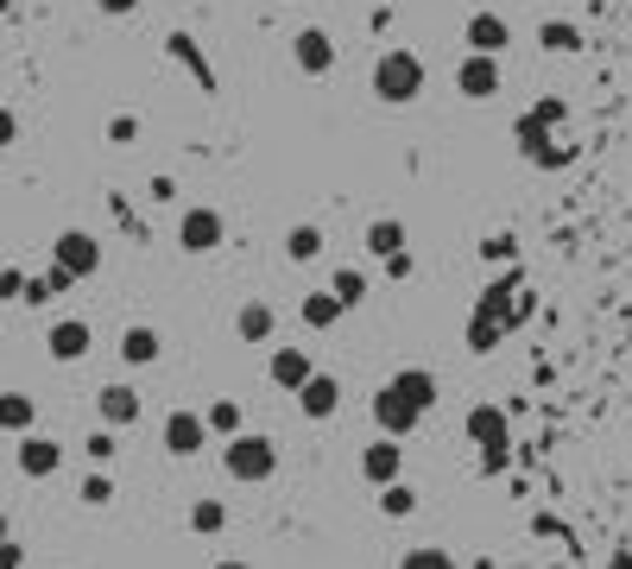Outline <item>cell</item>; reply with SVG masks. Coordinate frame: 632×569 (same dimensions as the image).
<instances>
[{"instance_id": "obj_19", "label": "cell", "mask_w": 632, "mask_h": 569, "mask_svg": "<svg viewBox=\"0 0 632 569\" xmlns=\"http://www.w3.org/2000/svg\"><path fill=\"white\" fill-rule=\"evenodd\" d=\"M121 361H126V367H152V361H158V330L133 323V330L121 336Z\"/></svg>"}, {"instance_id": "obj_9", "label": "cell", "mask_w": 632, "mask_h": 569, "mask_svg": "<svg viewBox=\"0 0 632 569\" xmlns=\"http://www.w3.org/2000/svg\"><path fill=\"white\" fill-rule=\"evenodd\" d=\"M202 443H209V417L202 412H171L165 417V449H171V456H202Z\"/></svg>"}, {"instance_id": "obj_3", "label": "cell", "mask_w": 632, "mask_h": 569, "mask_svg": "<svg viewBox=\"0 0 632 569\" xmlns=\"http://www.w3.org/2000/svg\"><path fill=\"white\" fill-rule=\"evenodd\" d=\"M222 468L234 475V481H273V475H278V443H273V437H253V431H241V437H228Z\"/></svg>"}, {"instance_id": "obj_29", "label": "cell", "mask_w": 632, "mask_h": 569, "mask_svg": "<svg viewBox=\"0 0 632 569\" xmlns=\"http://www.w3.org/2000/svg\"><path fill=\"white\" fill-rule=\"evenodd\" d=\"M399 569H462L450 557V550H436V544H424V550H404L399 557Z\"/></svg>"}, {"instance_id": "obj_15", "label": "cell", "mask_w": 632, "mask_h": 569, "mask_svg": "<svg viewBox=\"0 0 632 569\" xmlns=\"http://www.w3.org/2000/svg\"><path fill=\"white\" fill-rule=\"evenodd\" d=\"M57 462H64V449H57L51 437H25L20 443V475H32V481L57 475Z\"/></svg>"}, {"instance_id": "obj_2", "label": "cell", "mask_w": 632, "mask_h": 569, "mask_svg": "<svg viewBox=\"0 0 632 569\" xmlns=\"http://www.w3.org/2000/svg\"><path fill=\"white\" fill-rule=\"evenodd\" d=\"M424 64H418V52H386L374 64V96L379 102H392V108H404V102H418L424 96Z\"/></svg>"}, {"instance_id": "obj_24", "label": "cell", "mask_w": 632, "mask_h": 569, "mask_svg": "<svg viewBox=\"0 0 632 569\" xmlns=\"http://www.w3.org/2000/svg\"><path fill=\"white\" fill-rule=\"evenodd\" d=\"M70 272H64V266H51L45 279H25V304H51V298H64V291H70Z\"/></svg>"}, {"instance_id": "obj_4", "label": "cell", "mask_w": 632, "mask_h": 569, "mask_svg": "<svg viewBox=\"0 0 632 569\" xmlns=\"http://www.w3.org/2000/svg\"><path fill=\"white\" fill-rule=\"evenodd\" d=\"M51 266H64L70 279H89V272H101V241H96V234H82V228L57 234V247H51Z\"/></svg>"}, {"instance_id": "obj_34", "label": "cell", "mask_w": 632, "mask_h": 569, "mask_svg": "<svg viewBox=\"0 0 632 569\" xmlns=\"http://www.w3.org/2000/svg\"><path fill=\"white\" fill-rule=\"evenodd\" d=\"M0 298H25V272L7 266V272H0Z\"/></svg>"}, {"instance_id": "obj_25", "label": "cell", "mask_w": 632, "mask_h": 569, "mask_svg": "<svg viewBox=\"0 0 632 569\" xmlns=\"http://www.w3.org/2000/svg\"><path fill=\"white\" fill-rule=\"evenodd\" d=\"M222 525H228V506H222V500H197V506H190V532H202V538H215Z\"/></svg>"}, {"instance_id": "obj_40", "label": "cell", "mask_w": 632, "mask_h": 569, "mask_svg": "<svg viewBox=\"0 0 632 569\" xmlns=\"http://www.w3.org/2000/svg\"><path fill=\"white\" fill-rule=\"evenodd\" d=\"M215 569H247V564H215Z\"/></svg>"}, {"instance_id": "obj_35", "label": "cell", "mask_w": 632, "mask_h": 569, "mask_svg": "<svg viewBox=\"0 0 632 569\" xmlns=\"http://www.w3.org/2000/svg\"><path fill=\"white\" fill-rule=\"evenodd\" d=\"M133 133H140V121H133V114H121V121H108V140H133Z\"/></svg>"}, {"instance_id": "obj_30", "label": "cell", "mask_w": 632, "mask_h": 569, "mask_svg": "<svg viewBox=\"0 0 632 569\" xmlns=\"http://www.w3.org/2000/svg\"><path fill=\"white\" fill-rule=\"evenodd\" d=\"M537 38H544V52H576V45H581V32L563 26V20H544V26H537Z\"/></svg>"}, {"instance_id": "obj_6", "label": "cell", "mask_w": 632, "mask_h": 569, "mask_svg": "<svg viewBox=\"0 0 632 569\" xmlns=\"http://www.w3.org/2000/svg\"><path fill=\"white\" fill-rule=\"evenodd\" d=\"M361 475L374 481V488H392L404 475V449H399V437H374L367 449H361Z\"/></svg>"}, {"instance_id": "obj_5", "label": "cell", "mask_w": 632, "mask_h": 569, "mask_svg": "<svg viewBox=\"0 0 632 569\" xmlns=\"http://www.w3.org/2000/svg\"><path fill=\"white\" fill-rule=\"evenodd\" d=\"M228 241V222L215 209H184V222H177V247L184 254H215Z\"/></svg>"}, {"instance_id": "obj_36", "label": "cell", "mask_w": 632, "mask_h": 569, "mask_svg": "<svg viewBox=\"0 0 632 569\" xmlns=\"http://www.w3.org/2000/svg\"><path fill=\"white\" fill-rule=\"evenodd\" d=\"M20 140V121H13V108H0V146H13Z\"/></svg>"}, {"instance_id": "obj_31", "label": "cell", "mask_w": 632, "mask_h": 569, "mask_svg": "<svg viewBox=\"0 0 632 569\" xmlns=\"http://www.w3.org/2000/svg\"><path fill=\"white\" fill-rule=\"evenodd\" d=\"M480 254L494 259V266H506V259L519 254V241H512V234H487V247H480Z\"/></svg>"}, {"instance_id": "obj_28", "label": "cell", "mask_w": 632, "mask_h": 569, "mask_svg": "<svg viewBox=\"0 0 632 569\" xmlns=\"http://www.w3.org/2000/svg\"><path fill=\"white\" fill-rule=\"evenodd\" d=\"M379 513H386V518H411V513H418V493L404 488V481H392V488L379 493Z\"/></svg>"}, {"instance_id": "obj_20", "label": "cell", "mask_w": 632, "mask_h": 569, "mask_svg": "<svg viewBox=\"0 0 632 569\" xmlns=\"http://www.w3.org/2000/svg\"><path fill=\"white\" fill-rule=\"evenodd\" d=\"M298 316L310 323V330H335V323H342V298H335V291H310V298L298 304Z\"/></svg>"}, {"instance_id": "obj_33", "label": "cell", "mask_w": 632, "mask_h": 569, "mask_svg": "<svg viewBox=\"0 0 632 569\" xmlns=\"http://www.w3.org/2000/svg\"><path fill=\"white\" fill-rule=\"evenodd\" d=\"M82 449H89V462H108V456H114V437H108V431H96Z\"/></svg>"}, {"instance_id": "obj_26", "label": "cell", "mask_w": 632, "mask_h": 569, "mask_svg": "<svg viewBox=\"0 0 632 569\" xmlns=\"http://www.w3.org/2000/svg\"><path fill=\"white\" fill-rule=\"evenodd\" d=\"M329 291H335V298H342V311H348V304H361V298H367V272H361V266H342Z\"/></svg>"}, {"instance_id": "obj_27", "label": "cell", "mask_w": 632, "mask_h": 569, "mask_svg": "<svg viewBox=\"0 0 632 569\" xmlns=\"http://www.w3.org/2000/svg\"><path fill=\"white\" fill-rule=\"evenodd\" d=\"M202 417H209V431H215V437H241V405H234V399H215Z\"/></svg>"}, {"instance_id": "obj_14", "label": "cell", "mask_w": 632, "mask_h": 569, "mask_svg": "<svg viewBox=\"0 0 632 569\" xmlns=\"http://www.w3.org/2000/svg\"><path fill=\"white\" fill-rule=\"evenodd\" d=\"M506 38H512V32H506L500 13H475V20H468V52L500 57V52H506Z\"/></svg>"}, {"instance_id": "obj_32", "label": "cell", "mask_w": 632, "mask_h": 569, "mask_svg": "<svg viewBox=\"0 0 632 569\" xmlns=\"http://www.w3.org/2000/svg\"><path fill=\"white\" fill-rule=\"evenodd\" d=\"M82 500H89V506H108V500H114V481H108V475H89V481H82Z\"/></svg>"}, {"instance_id": "obj_21", "label": "cell", "mask_w": 632, "mask_h": 569, "mask_svg": "<svg viewBox=\"0 0 632 569\" xmlns=\"http://www.w3.org/2000/svg\"><path fill=\"white\" fill-rule=\"evenodd\" d=\"M367 254H374V259H399L404 254V222H374V228H367Z\"/></svg>"}, {"instance_id": "obj_16", "label": "cell", "mask_w": 632, "mask_h": 569, "mask_svg": "<svg viewBox=\"0 0 632 569\" xmlns=\"http://www.w3.org/2000/svg\"><path fill=\"white\" fill-rule=\"evenodd\" d=\"M500 342H506V316L475 304V316H468V348H475V355H494Z\"/></svg>"}, {"instance_id": "obj_38", "label": "cell", "mask_w": 632, "mask_h": 569, "mask_svg": "<svg viewBox=\"0 0 632 569\" xmlns=\"http://www.w3.org/2000/svg\"><path fill=\"white\" fill-rule=\"evenodd\" d=\"M101 13H133V7H140V0H96Z\"/></svg>"}, {"instance_id": "obj_23", "label": "cell", "mask_w": 632, "mask_h": 569, "mask_svg": "<svg viewBox=\"0 0 632 569\" xmlns=\"http://www.w3.org/2000/svg\"><path fill=\"white\" fill-rule=\"evenodd\" d=\"M32 417H38V405L25 392H0V431H32Z\"/></svg>"}, {"instance_id": "obj_1", "label": "cell", "mask_w": 632, "mask_h": 569, "mask_svg": "<svg viewBox=\"0 0 632 569\" xmlns=\"http://www.w3.org/2000/svg\"><path fill=\"white\" fill-rule=\"evenodd\" d=\"M436 405V373H424V367H404V373H392L386 387H379L374 399V424L386 431V437H404V431H418V417Z\"/></svg>"}, {"instance_id": "obj_39", "label": "cell", "mask_w": 632, "mask_h": 569, "mask_svg": "<svg viewBox=\"0 0 632 569\" xmlns=\"http://www.w3.org/2000/svg\"><path fill=\"white\" fill-rule=\"evenodd\" d=\"M0 544H7V513H0Z\"/></svg>"}, {"instance_id": "obj_13", "label": "cell", "mask_w": 632, "mask_h": 569, "mask_svg": "<svg viewBox=\"0 0 632 569\" xmlns=\"http://www.w3.org/2000/svg\"><path fill=\"white\" fill-rule=\"evenodd\" d=\"M51 355H57V361H82V355H89V323H82V316L51 323Z\"/></svg>"}, {"instance_id": "obj_10", "label": "cell", "mask_w": 632, "mask_h": 569, "mask_svg": "<svg viewBox=\"0 0 632 569\" xmlns=\"http://www.w3.org/2000/svg\"><path fill=\"white\" fill-rule=\"evenodd\" d=\"M266 380H273V387H285V392H303L310 380H317V361H310L303 348H278L273 361H266Z\"/></svg>"}, {"instance_id": "obj_18", "label": "cell", "mask_w": 632, "mask_h": 569, "mask_svg": "<svg viewBox=\"0 0 632 569\" xmlns=\"http://www.w3.org/2000/svg\"><path fill=\"white\" fill-rule=\"evenodd\" d=\"M96 405H101V424H114V431H121V424L140 417V392H133V387H101Z\"/></svg>"}, {"instance_id": "obj_7", "label": "cell", "mask_w": 632, "mask_h": 569, "mask_svg": "<svg viewBox=\"0 0 632 569\" xmlns=\"http://www.w3.org/2000/svg\"><path fill=\"white\" fill-rule=\"evenodd\" d=\"M455 89L468 96V102H487V96H500V64L494 57L468 52L462 64H455Z\"/></svg>"}, {"instance_id": "obj_22", "label": "cell", "mask_w": 632, "mask_h": 569, "mask_svg": "<svg viewBox=\"0 0 632 569\" xmlns=\"http://www.w3.org/2000/svg\"><path fill=\"white\" fill-rule=\"evenodd\" d=\"M317 254H323V228H310V222H298V228L285 234V259H298V266H310Z\"/></svg>"}, {"instance_id": "obj_17", "label": "cell", "mask_w": 632, "mask_h": 569, "mask_svg": "<svg viewBox=\"0 0 632 569\" xmlns=\"http://www.w3.org/2000/svg\"><path fill=\"white\" fill-rule=\"evenodd\" d=\"M234 330H241V342H273V330H278L273 304H266V298H247L241 316H234Z\"/></svg>"}, {"instance_id": "obj_12", "label": "cell", "mask_w": 632, "mask_h": 569, "mask_svg": "<svg viewBox=\"0 0 632 569\" xmlns=\"http://www.w3.org/2000/svg\"><path fill=\"white\" fill-rule=\"evenodd\" d=\"M468 443H480V456L512 443V424H506L500 405H475V412H468Z\"/></svg>"}, {"instance_id": "obj_37", "label": "cell", "mask_w": 632, "mask_h": 569, "mask_svg": "<svg viewBox=\"0 0 632 569\" xmlns=\"http://www.w3.org/2000/svg\"><path fill=\"white\" fill-rule=\"evenodd\" d=\"M20 564H25V550H20L13 538H7V544H0V569H20Z\"/></svg>"}, {"instance_id": "obj_11", "label": "cell", "mask_w": 632, "mask_h": 569, "mask_svg": "<svg viewBox=\"0 0 632 569\" xmlns=\"http://www.w3.org/2000/svg\"><path fill=\"white\" fill-rule=\"evenodd\" d=\"M298 412L310 417V424L335 417V412H342V380H335V373H317V380H310V387L298 392Z\"/></svg>"}, {"instance_id": "obj_8", "label": "cell", "mask_w": 632, "mask_h": 569, "mask_svg": "<svg viewBox=\"0 0 632 569\" xmlns=\"http://www.w3.org/2000/svg\"><path fill=\"white\" fill-rule=\"evenodd\" d=\"M291 57H298L303 77H329V70H335V38H329L323 26H303L298 45H291Z\"/></svg>"}]
</instances>
